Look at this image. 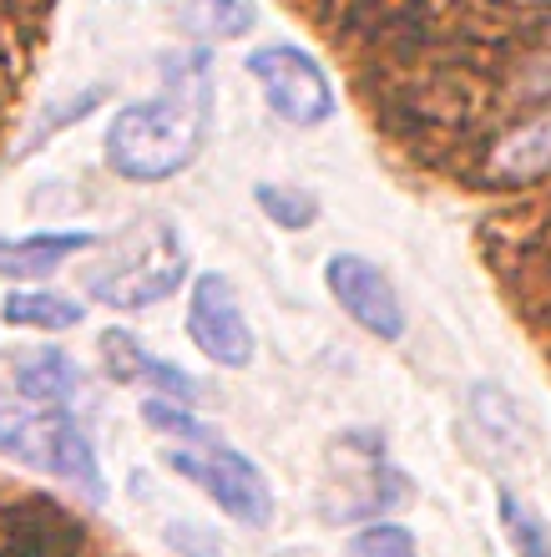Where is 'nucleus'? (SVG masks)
I'll return each instance as SVG.
<instances>
[{
    "label": "nucleus",
    "mask_w": 551,
    "mask_h": 557,
    "mask_svg": "<svg viewBox=\"0 0 551 557\" xmlns=\"http://www.w3.org/2000/svg\"><path fill=\"white\" fill-rule=\"evenodd\" d=\"M167 467L183 482L198 486L233 522H243V528H268L274 522V486H268V476L259 471L253 456H243L218 431H208L192 446H167Z\"/></svg>",
    "instance_id": "4"
},
{
    "label": "nucleus",
    "mask_w": 551,
    "mask_h": 557,
    "mask_svg": "<svg viewBox=\"0 0 551 557\" xmlns=\"http://www.w3.org/2000/svg\"><path fill=\"white\" fill-rule=\"evenodd\" d=\"M97 249V234L87 228H61V234H15V238H0V278H46L66 269L76 253H91Z\"/></svg>",
    "instance_id": "9"
},
{
    "label": "nucleus",
    "mask_w": 551,
    "mask_h": 557,
    "mask_svg": "<svg viewBox=\"0 0 551 557\" xmlns=\"http://www.w3.org/2000/svg\"><path fill=\"white\" fill-rule=\"evenodd\" d=\"M213 133V72L208 51H183L167 61L152 102L122 107L102 137V158L127 183H167L203 158Z\"/></svg>",
    "instance_id": "1"
},
{
    "label": "nucleus",
    "mask_w": 551,
    "mask_h": 557,
    "mask_svg": "<svg viewBox=\"0 0 551 557\" xmlns=\"http://www.w3.org/2000/svg\"><path fill=\"white\" fill-rule=\"evenodd\" d=\"M97 355H102L107 381L137 385V391H152L158 400L192 406V400H198V391H203V385L192 381L188 370H177L173 360L152 355L142 339L132 335V330H122V324H112V330H102V335H97Z\"/></svg>",
    "instance_id": "8"
},
{
    "label": "nucleus",
    "mask_w": 551,
    "mask_h": 557,
    "mask_svg": "<svg viewBox=\"0 0 551 557\" xmlns=\"http://www.w3.org/2000/svg\"><path fill=\"white\" fill-rule=\"evenodd\" d=\"M76 385H82V370H76L72 355H61V350H46L41 360H30V366L15 375V391L26 400L66 406V411H72V400H76Z\"/></svg>",
    "instance_id": "12"
},
{
    "label": "nucleus",
    "mask_w": 551,
    "mask_h": 557,
    "mask_svg": "<svg viewBox=\"0 0 551 557\" xmlns=\"http://www.w3.org/2000/svg\"><path fill=\"white\" fill-rule=\"evenodd\" d=\"M0 456H11L41 476H57L91 507L112 502L102 456L66 406H41V400H26L21 391H0Z\"/></svg>",
    "instance_id": "3"
},
{
    "label": "nucleus",
    "mask_w": 551,
    "mask_h": 557,
    "mask_svg": "<svg viewBox=\"0 0 551 557\" xmlns=\"http://www.w3.org/2000/svg\"><path fill=\"white\" fill-rule=\"evenodd\" d=\"M188 339L213 360L218 370H248L253 366V330L243 320L233 278L208 269L192 278L188 294Z\"/></svg>",
    "instance_id": "7"
},
{
    "label": "nucleus",
    "mask_w": 551,
    "mask_h": 557,
    "mask_svg": "<svg viewBox=\"0 0 551 557\" xmlns=\"http://www.w3.org/2000/svg\"><path fill=\"white\" fill-rule=\"evenodd\" d=\"M253 203L274 228H289V234H304L320 223V198L309 188H284V183H253Z\"/></svg>",
    "instance_id": "15"
},
{
    "label": "nucleus",
    "mask_w": 551,
    "mask_h": 557,
    "mask_svg": "<svg viewBox=\"0 0 551 557\" xmlns=\"http://www.w3.org/2000/svg\"><path fill=\"white\" fill-rule=\"evenodd\" d=\"M192 15L203 21L208 30H218V36H243L253 26V5L248 0H188Z\"/></svg>",
    "instance_id": "17"
},
{
    "label": "nucleus",
    "mask_w": 551,
    "mask_h": 557,
    "mask_svg": "<svg viewBox=\"0 0 551 557\" xmlns=\"http://www.w3.org/2000/svg\"><path fill=\"white\" fill-rule=\"evenodd\" d=\"M496 522H501V532H506V547L516 557H551V528L547 517L531 512L516 492H496Z\"/></svg>",
    "instance_id": "13"
},
{
    "label": "nucleus",
    "mask_w": 551,
    "mask_h": 557,
    "mask_svg": "<svg viewBox=\"0 0 551 557\" xmlns=\"http://www.w3.org/2000/svg\"><path fill=\"white\" fill-rule=\"evenodd\" d=\"M324 289L334 294V305L345 309L349 320L370 330L375 339L395 345V339H405V299L395 289V278L375 264V259H364V253H329V264H324Z\"/></svg>",
    "instance_id": "6"
},
{
    "label": "nucleus",
    "mask_w": 551,
    "mask_h": 557,
    "mask_svg": "<svg viewBox=\"0 0 551 557\" xmlns=\"http://www.w3.org/2000/svg\"><path fill=\"white\" fill-rule=\"evenodd\" d=\"M491 173L506 177V183H531V177L551 173V112H541V117H531L511 137H501Z\"/></svg>",
    "instance_id": "11"
},
{
    "label": "nucleus",
    "mask_w": 551,
    "mask_h": 557,
    "mask_svg": "<svg viewBox=\"0 0 551 557\" xmlns=\"http://www.w3.org/2000/svg\"><path fill=\"white\" fill-rule=\"evenodd\" d=\"M471 411H476V421L491 431L506 451H522V446H531V421H526V411L516 406V400L501 391V385H476V396H471Z\"/></svg>",
    "instance_id": "14"
},
{
    "label": "nucleus",
    "mask_w": 551,
    "mask_h": 557,
    "mask_svg": "<svg viewBox=\"0 0 551 557\" xmlns=\"http://www.w3.org/2000/svg\"><path fill=\"white\" fill-rule=\"evenodd\" d=\"M345 557H421V547H415V532H410L405 522L375 517V522H364V528L349 537Z\"/></svg>",
    "instance_id": "16"
},
{
    "label": "nucleus",
    "mask_w": 551,
    "mask_h": 557,
    "mask_svg": "<svg viewBox=\"0 0 551 557\" xmlns=\"http://www.w3.org/2000/svg\"><path fill=\"white\" fill-rule=\"evenodd\" d=\"M97 259L87 269V294L107 309H152L188 284V244L173 219H137L116 234L97 238Z\"/></svg>",
    "instance_id": "2"
},
{
    "label": "nucleus",
    "mask_w": 551,
    "mask_h": 557,
    "mask_svg": "<svg viewBox=\"0 0 551 557\" xmlns=\"http://www.w3.org/2000/svg\"><path fill=\"white\" fill-rule=\"evenodd\" d=\"M0 320L11 330H46V335H66L76 324H87V309L72 294L57 289H11L0 305Z\"/></svg>",
    "instance_id": "10"
},
{
    "label": "nucleus",
    "mask_w": 551,
    "mask_h": 557,
    "mask_svg": "<svg viewBox=\"0 0 551 557\" xmlns=\"http://www.w3.org/2000/svg\"><path fill=\"white\" fill-rule=\"evenodd\" d=\"M248 76L259 82L263 102L274 107V117L289 122V127H324L334 117V107H339L329 72L309 57L304 46H289V41L259 46L248 57Z\"/></svg>",
    "instance_id": "5"
}]
</instances>
